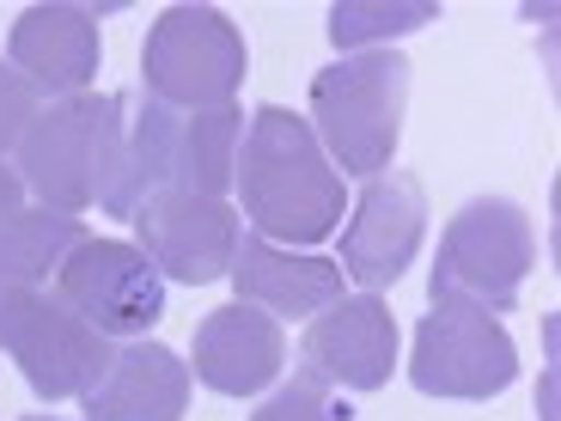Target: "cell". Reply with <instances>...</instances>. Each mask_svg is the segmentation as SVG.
Here are the masks:
<instances>
[{
    "instance_id": "ffe728a7",
    "label": "cell",
    "mask_w": 561,
    "mask_h": 421,
    "mask_svg": "<svg viewBox=\"0 0 561 421\" xmlns=\"http://www.w3.org/2000/svg\"><path fill=\"white\" fill-rule=\"evenodd\" d=\"M251 421H348V416L330 403V391H323L318 379H306V373H299V379L280 385V391L268 397V403L256 409Z\"/></svg>"
},
{
    "instance_id": "30bf717a",
    "label": "cell",
    "mask_w": 561,
    "mask_h": 421,
    "mask_svg": "<svg viewBox=\"0 0 561 421\" xmlns=\"http://www.w3.org/2000/svg\"><path fill=\"white\" fill-rule=\"evenodd\" d=\"M427 239V190L409 171H385L360 190L342 226V281H360V294H385L409 275Z\"/></svg>"
},
{
    "instance_id": "7c38bea8",
    "label": "cell",
    "mask_w": 561,
    "mask_h": 421,
    "mask_svg": "<svg viewBox=\"0 0 561 421\" xmlns=\"http://www.w3.org/2000/svg\"><path fill=\"white\" fill-rule=\"evenodd\" d=\"M7 61L37 86V99H80V92H92L104 61L99 19L85 7H68V0L25 7L13 19V37H7Z\"/></svg>"
},
{
    "instance_id": "277c9868",
    "label": "cell",
    "mask_w": 561,
    "mask_h": 421,
    "mask_svg": "<svg viewBox=\"0 0 561 421\" xmlns=\"http://www.w3.org/2000/svg\"><path fill=\"white\" fill-rule=\"evenodd\" d=\"M531 275H537V220L513 196H477L439 232L427 299H470V306L501 318L525 299Z\"/></svg>"
},
{
    "instance_id": "7a4b0ae2",
    "label": "cell",
    "mask_w": 561,
    "mask_h": 421,
    "mask_svg": "<svg viewBox=\"0 0 561 421\" xmlns=\"http://www.w3.org/2000/svg\"><path fill=\"white\" fill-rule=\"evenodd\" d=\"M409 68L403 49H360L311 73V135L330 153V166L348 178H385L391 153L403 140L409 111Z\"/></svg>"
},
{
    "instance_id": "ba28073f",
    "label": "cell",
    "mask_w": 561,
    "mask_h": 421,
    "mask_svg": "<svg viewBox=\"0 0 561 421\" xmlns=\"http://www.w3.org/2000/svg\"><path fill=\"white\" fill-rule=\"evenodd\" d=\"M56 299L80 311L99 337L140 342L165 318V275L147 263V251L128 239H92L85 232L56 269Z\"/></svg>"
},
{
    "instance_id": "52a82bcc",
    "label": "cell",
    "mask_w": 561,
    "mask_h": 421,
    "mask_svg": "<svg viewBox=\"0 0 561 421\" xmlns=\"http://www.w3.org/2000/svg\"><path fill=\"white\" fill-rule=\"evenodd\" d=\"M0 349L13 354V366L43 403L85 397L116 354L111 337H99L80 311H68L43 287H7L0 294Z\"/></svg>"
},
{
    "instance_id": "44dd1931",
    "label": "cell",
    "mask_w": 561,
    "mask_h": 421,
    "mask_svg": "<svg viewBox=\"0 0 561 421\" xmlns=\"http://www.w3.org/2000/svg\"><path fill=\"white\" fill-rule=\"evenodd\" d=\"M19 208H31V202H25V178H19V171L7 166V159H0V226L13 220Z\"/></svg>"
},
{
    "instance_id": "5bb4252c",
    "label": "cell",
    "mask_w": 561,
    "mask_h": 421,
    "mask_svg": "<svg viewBox=\"0 0 561 421\" xmlns=\"http://www.w3.org/2000/svg\"><path fill=\"white\" fill-rule=\"evenodd\" d=\"M232 294L244 306L268 311V318H318L323 306L342 299V263L330 257H311V251H287V244H268L256 232H244L239 251H232Z\"/></svg>"
},
{
    "instance_id": "2e32d148",
    "label": "cell",
    "mask_w": 561,
    "mask_h": 421,
    "mask_svg": "<svg viewBox=\"0 0 561 421\" xmlns=\"http://www.w3.org/2000/svg\"><path fill=\"white\" fill-rule=\"evenodd\" d=\"M239 140H244L239 104H226V111H183V123H178V183H171V190L226 202L232 166H239Z\"/></svg>"
},
{
    "instance_id": "8992f818",
    "label": "cell",
    "mask_w": 561,
    "mask_h": 421,
    "mask_svg": "<svg viewBox=\"0 0 561 421\" xmlns=\"http://www.w3.org/2000/svg\"><path fill=\"white\" fill-rule=\"evenodd\" d=\"M513 379H519V349L494 311L470 306V299L427 306V318L415 323V349H409V385L421 397L489 403V397L513 391Z\"/></svg>"
},
{
    "instance_id": "8fae6325",
    "label": "cell",
    "mask_w": 561,
    "mask_h": 421,
    "mask_svg": "<svg viewBox=\"0 0 561 421\" xmlns=\"http://www.w3.org/2000/svg\"><path fill=\"white\" fill-rule=\"evenodd\" d=\"M299 373L323 391H379L397 373V318L385 294H342L299 337Z\"/></svg>"
},
{
    "instance_id": "ac0fdd59",
    "label": "cell",
    "mask_w": 561,
    "mask_h": 421,
    "mask_svg": "<svg viewBox=\"0 0 561 421\" xmlns=\"http://www.w3.org/2000/svg\"><path fill=\"white\" fill-rule=\"evenodd\" d=\"M439 7L434 0H415V7H379V0H342V7H330V43L336 49H391L397 37H409V31L434 25Z\"/></svg>"
},
{
    "instance_id": "6da1fadb",
    "label": "cell",
    "mask_w": 561,
    "mask_h": 421,
    "mask_svg": "<svg viewBox=\"0 0 561 421\" xmlns=\"http://www.w3.org/2000/svg\"><path fill=\"white\" fill-rule=\"evenodd\" d=\"M232 190L244 202V226L268 244L287 251H311L342 226L348 208V183L318 147L306 116L287 104H256L239 140V166H232Z\"/></svg>"
},
{
    "instance_id": "9c48e42d",
    "label": "cell",
    "mask_w": 561,
    "mask_h": 421,
    "mask_svg": "<svg viewBox=\"0 0 561 421\" xmlns=\"http://www.w3.org/2000/svg\"><path fill=\"white\" fill-rule=\"evenodd\" d=\"M244 226L239 214L214 196H190V190H159L135 208V244L165 281L183 287H208L226 281L232 251H239Z\"/></svg>"
},
{
    "instance_id": "3957f363",
    "label": "cell",
    "mask_w": 561,
    "mask_h": 421,
    "mask_svg": "<svg viewBox=\"0 0 561 421\" xmlns=\"http://www.w3.org/2000/svg\"><path fill=\"white\" fill-rule=\"evenodd\" d=\"M116 140H123V92H80V99H56L19 140V178L37 208L80 214L104 202V183L116 166Z\"/></svg>"
},
{
    "instance_id": "7402d4cb",
    "label": "cell",
    "mask_w": 561,
    "mask_h": 421,
    "mask_svg": "<svg viewBox=\"0 0 561 421\" xmlns=\"http://www.w3.org/2000/svg\"><path fill=\"white\" fill-rule=\"evenodd\" d=\"M25 421H56V416H25Z\"/></svg>"
},
{
    "instance_id": "4fadbf2b",
    "label": "cell",
    "mask_w": 561,
    "mask_h": 421,
    "mask_svg": "<svg viewBox=\"0 0 561 421\" xmlns=\"http://www.w3.org/2000/svg\"><path fill=\"white\" fill-rule=\"evenodd\" d=\"M190 373L208 385L214 397H256L287 373V337L268 311L244 306H214L196 323V354H190Z\"/></svg>"
},
{
    "instance_id": "5b68a950",
    "label": "cell",
    "mask_w": 561,
    "mask_h": 421,
    "mask_svg": "<svg viewBox=\"0 0 561 421\" xmlns=\"http://www.w3.org/2000/svg\"><path fill=\"white\" fill-rule=\"evenodd\" d=\"M244 31L220 7H165L140 43L147 99L171 111H226L244 86Z\"/></svg>"
},
{
    "instance_id": "9a60e30c",
    "label": "cell",
    "mask_w": 561,
    "mask_h": 421,
    "mask_svg": "<svg viewBox=\"0 0 561 421\" xmlns=\"http://www.w3.org/2000/svg\"><path fill=\"white\" fill-rule=\"evenodd\" d=\"M196 373L165 342H128L111 354L99 385L80 397L85 421H183Z\"/></svg>"
},
{
    "instance_id": "e0dca14e",
    "label": "cell",
    "mask_w": 561,
    "mask_h": 421,
    "mask_svg": "<svg viewBox=\"0 0 561 421\" xmlns=\"http://www.w3.org/2000/svg\"><path fill=\"white\" fill-rule=\"evenodd\" d=\"M85 239L80 214H56V208H19L0 226V294L7 287H37L43 275H56L61 257Z\"/></svg>"
},
{
    "instance_id": "d6986e66",
    "label": "cell",
    "mask_w": 561,
    "mask_h": 421,
    "mask_svg": "<svg viewBox=\"0 0 561 421\" xmlns=\"http://www.w3.org/2000/svg\"><path fill=\"white\" fill-rule=\"evenodd\" d=\"M43 116V99L37 86L13 68V61H0V159L19 153V140L31 135V123Z\"/></svg>"
}]
</instances>
